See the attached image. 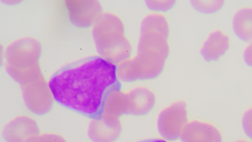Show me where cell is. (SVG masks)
<instances>
[{"instance_id": "9", "label": "cell", "mask_w": 252, "mask_h": 142, "mask_svg": "<svg viewBox=\"0 0 252 142\" xmlns=\"http://www.w3.org/2000/svg\"><path fill=\"white\" fill-rule=\"evenodd\" d=\"M182 142H223V135L218 127L208 121H189L181 136Z\"/></svg>"}, {"instance_id": "10", "label": "cell", "mask_w": 252, "mask_h": 142, "mask_svg": "<svg viewBox=\"0 0 252 142\" xmlns=\"http://www.w3.org/2000/svg\"><path fill=\"white\" fill-rule=\"evenodd\" d=\"M39 135L36 121L28 115H19L4 126L3 136L7 142H27Z\"/></svg>"}, {"instance_id": "4", "label": "cell", "mask_w": 252, "mask_h": 142, "mask_svg": "<svg viewBox=\"0 0 252 142\" xmlns=\"http://www.w3.org/2000/svg\"><path fill=\"white\" fill-rule=\"evenodd\" d=\"M156 104V94L146 87H137L127 93L117 89L106 100L101 119L110 126L120 127L123 115L144 116L153 110Z\"/></svg>"}, {"instance_id": "1", "label": "cell", "mask_w": 252, "mask_h": 142, "mask_svg": "<svg viewBox=\"0 0 252 142\" xmlns=\"http://www.w3.org/2000/svg\"><path fill=\"white\" fill-rule=\"evenodd\" d=\"M49 88L56 103L86 117L99 119L111 93L121 89L118 66L101 57H90L60 69Z\"/></svg>"}, {"instance_id": "20", "label": "cell", "mask_w": 252, "mask_h": 142, "mask_svg": "<svg viewBox=\"0 0 252 142\" xmlns=\"http://www.w3.org/2000/svg\"><path fill=\"white\" fill-rule=\"evenodd\" d=\"M233 142H252L251 141H249V140H245V139H239V140H237V141H235Z\"/></svg>"}, {"instance_id": "15", "label": "cell", "mask_w": 252, "mask_h": 142, "mask_svg": "<svg viewBox=\"0 0 252 142\" xmlns=\"http://www.w3.org/2000/svg\"><path fill=\"white\" fill-rule=\"evenodd\" d=\"M242 128L247 138L252 142V106L246 109L243 114Z\"/></svg>"}, {"instance_id": "18", "label": "cell", "mask_w": 252, "mask_h": 142, "mask_svg": "<svg viewBox=\"0 0 252 142\" xmlns=\"http://www.w3.org/2000/svg\"><path fill=\"white\" fill-rule=\"evenodd\" d=\"M244 60L249 67L252 68V42L248 43L244 50Z\"/></svg>"}, {"instance_id": "19", "label": "cell", "mask_w": 252, "mask_h": 142, "mask_svg": "<svg viewBox=\"0 0 252 142\" xmlns=\"http://www.w3.org/2000/svg\"><path fill=\"white\" fill-rule=\"evenodd\" d=\"M168 142V141H166L164 139L162 138H151L146 139V140H143L140 142Z\"/></svg>"}, {"instance_id": "3", "label": "cell", "mask_w": 252, "mask_h": 142, "mask_svg": "<svg viewBox=\"0 0 252 142\" xmlns=\"http://www.w3.org/2000/svg\"><path fill=\"white\" fill-rule=\"evenodd\" d=\"M93 35L98 53L105 60L119 64L129 59L131 45L122 20L117 15L102 14L94 25Z\"/></svg>"}, {"instance_id": "6", "label": "cell", "mask_w": 252, "mask_h": 142, "mask_svg": "<svg viewBox=\"0 0 252 142\" xmlns=\"http://www.w3.org/2000/svg\"><path fill=\"white\" fill-rule=\"evenodd\" d=\"M189 122L187 104L182 101H177L165 106L158 114V132L162 139L175 142L181 139L182 132Z\"/></svg>"}, {"instance_id": "5", "label": "cell", "mask_w": 252, "mask_h": 142, "mask_svg": "<svg viewBox=\"0 0 252 142\" xmlns=\"http://www.w3.org/2000/svg\"><path fill=\"white\" fill-rule=\"evenodd\" d=\"M42 47L37 40L25 37L11 43L5 51V68L12 78L22 85L42 75L39 58Z\"/></svg>"}, {"instance_id": "17", "label": "cell", "mask_w": 252, "mask_h": 142, "mask_svg": "<svg viewBox=\"0 0 252 142\" xmlns=\"http://www.w3.org/2000/svg\"><path fill=\"white\" fill-rule=\"evenodd\" d=\"M148 7L151 11H155V13L158 12H164V11L170 10L174 4L175 1H148Z\"/></svg>"}, {"instance_id": "8", "label": "cell", "mask_w": 252, "mask_h": 142, "mask_svg": "<svg viewBox=\"0 0 252 142\" xmlns=\"http://www.w3.org/2000/svg\"><path fill=\"white\" fill-rule=\"evenodd\" d=\"M66 7L71 21L80 28L94 25L102 15L101 5L97 1H67Z\"/></svg>"}, {"instance_id": "7", "label": "cell", "mask_w": 252, "mask_h": 142, "mask_svg": "<svg viewBox=\"0 0 252 142\" xmlns=\"http://www.w3.org/2000/svg\"><path fill=\"white\" fill-rule=\"evenodd\" d=\"M22 86L23 96L29 110L37 115H43L52 109L55 98L49 82H46L42 75Z\"/></svg>"}, {"instance_id": "16", "label": "cell", "mask_w": 252, "mask_h": 142, "mask_svg": "<svg viewBox=\"0 0 252 142\" xmlns=\"http://www.w3.org/2000/svg\"><path fill=\"white\" fill-rule=\"evenodd\" d=\"M27 142H67L62 135L47 133V134H39L32 139H30Z\"/></svg>"}, {"instance_id": "12", "label": "cell", "mask_w": 252, "mask_h": 142, "mask_svg": "<svg viewBox=\"0 0 252 142\" xmlns=\"http://www.w3.org/2000/svg\"><path fill=\"white\" fill-rule=\"evenodd\" d=\"M122 133V126L112 127L101 118L92 120L88 126V135L94 142H115Z\"/></svg>"}, {"instance_id": "2", "label": "cell", "mask_w": 252, "mask_h": 142, "mask_svg": "<svg viewBox=\"0 0 252 142\" xmlns=\"http://www.w3.org/2000/svg\"><path fill=\"white\" fill-rule=\"evenodd\" d=\"M169 25L161 13H151L144 18L137 53L118 65L120 81L133 82L157 78L164 70L169 55Z\"/></svg>"}, {"instance_id": "11", "label": "cell", "mask_w": 252, "mask_h": 142, "mask_svg": "<svg viewBox=\"0 0 252 142\" xmlns=\"http://www.w3.org/2000/svg\"><path fill=\"white\" fill-rule=\"evenodd\" d=\"M231 47V38L226 32L215 30L211 32L201 47L200 54L207 62H216L227 53Z\"/></svg>"}, {"instance_id": "13", "label": "cell", "mask_w": 252, "mask_h": 142, "mask_svg": "<svg viewBox=\"0 0 252 142\" xmlns=\"http://www.w3.org/2000/svg\"><path fill=\"white\" fill-rule=\"evenodd\" d=\"M232 29L239 39L252 42V6H245L238 9L232 18Z\"/></svg>"}, {"instance_id": "14", "label": "cell", "mask_w": 252, "mask_h": 142, "mask_svg": "<svg viewBox=\"0 0 252 142\" xmlns=\"http://www.w3.org/2000/svg\"><path fill=\"white\" fill-rule=\"evenodd\" d=\"M224 1H192V5L197 11L205 14H212L220 11L224 5Z\"/></svg>"}]
</instances>
